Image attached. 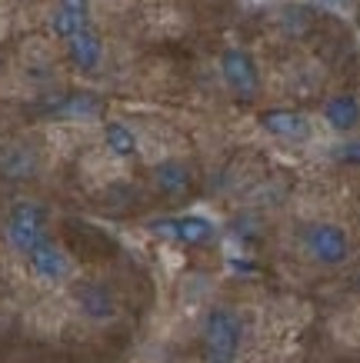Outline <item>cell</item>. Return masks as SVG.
I'll return each instance as SVG.
<instances>
[{
	"mask_svg": "<svg viewBox=\"0 0 360 363\" xmlns=\"http://www.w3.org/2000/svg\"><path fill=\"white\" fill-rule=\"evenodd\" d=\"M104 147H107L110 157H117V160H131L137 154V133L127 127L124 121H107L104 123Z\"/></svg>",
	"mask_w": 360,
	"mask_h": 363,
	"instance_id": "cell-12",
	"label": "cell"
},
{
	"mask_svg": "<svg viewBox=\"0 0 360 363\" xmlns=\"http://www.w3.org/2000/svg\"><path fill=\"white\" fill-rule=\"evenodd\" d=\"M67 44V54H70V64L80 70V74H94L100 70L104 64V40H100V33L94 27H80L77 33H70L64 40Z\"/></svg>",
	"mask_w": 360,
	"mask_h": 363,
	"instance_id": "cell-8",
	"label": "cell"
},
{
	"mask_svg": "<svg viewBox=\"0 0 360 363\" xmlns=\"http://www.w3.org/2000/svg\"><path fill=\"white\" fill-rule=\"evenodd\" d=\"M70 297H74L77 310H80L87 320L104 323V320L117 317V300H114V294H110V286L97 284V280H80Z\"/></svg>",
	"mask_w": 360,
	"mask_h": 363,
	"instance_id": "cell-7",
	"label": "cell"
},
{
	"mask_svg": "<svg viewBox=\"0 0 360 363\" xmlns=\"http://www.w3.org/2000/svg\"><path fill=\"white\" fill-rule=\"evenodd\" d=\"M0 174L11 177V180H27V177L37 174V157H33L31 147H7L0 154Z\"/></svg>",
	"mask_w": 360,
	"mask_h": 363,
	"instance_id": "cell-13",
	"label": "cell"
},
{
	"mask_svg": "<svg viewBox=\"0 0 360 363\" xmlns=\"http://www.w3.org/2000/svg\"><path fill=\"white\" fill-rule=\"evenodd\" d=\"M304 253L320 267H340L350 257V237L340 223H310L304 230Z\"/></svg>",
	"mask_w": 360,
	"mask_h": 363,
	"instance_id": "cell-3",
	"label": "cell"
},
{
	"mask_svg": "<svg viewBox=\"0 0 360 363\" xmlns=\"http://www.w3.org/2000/svg\"><path fill=\"white\" fill-rule=\"evenodd\" d=\"M220 77L227 84V90L237 100H253L261 90V70L257 60L251 57V50L244 47H227L220 54Z\"/></svg>",
	"mask_w": 360,
	"mask_h": 363,
	"instance_id": "cell-4",
	"label": "cell"
},
{
	"mask_svg": "<svg viewBox=\"0 0 360 363\" xmlns=\"http://www.w3.org/2000/svg\"><path fill=\"white\" fill-rule=\"evenodd\" d=\"M151 230L174 243H184V247H204V243H210L217 237V223L210 217H204V213H184V217L151 223Z\"/></svg>",
	"mask_w": 360,
	"mask_h": 363,
	"instance_id": "cell-5",
	"label": "cell"
},
{
	"mask_svg": "<svg viewBox=\"0 0 360 363\" xmlns=\"http://www.w3.org/2000/svg\"><path fill=\"white\" fill-rule=\"evenodd\" d=\"M320 117L334 133H354L360 127V100L354 94H334L324 100Z\"/></svg>",
	"mask_w": 360,
	"mask_h": 363,
	"instance_id": "cell-11",
	"label": "cell"
},
{
	"mask_svg": "<svg viewBox=\"0 0 360 363\" xmlns=\"http://www.w3.org/2000/svg\"><path fill=\"white\" fill-rule=\"evenodd\" d=\"M261 127L277 140H307L310 137V121L300 111H284V107L263 111Z\"/></svg>",
	"mask_w": 360,
	"mask_h": 363,
	"instance_id": "cell-10",
	"label": "cell"
},
{
	"mask_svg": "<svg viewBox=\"0 0 360 363\" xmlns=\"http://www.w3.org/2000/svg\"><path fill=\"white\" fill-rule=\"evenodd\" d=\"M27 264H31V274L40 280V284H64L70 277V257L60 243H54L50 237L37 243L31 253H27Z\"/></svg>",
	"mask_w": 360,
	"mask_h": 363,
	"instance_id": "cell-6",
	"label": "cell"
},
{
	"mask_svg": "<svg viewBox=\"0 0 360 363\" xmlns=\"http://www.w3.org/2000/svg\"><path fill=\"white\" fill-rule=\"evenodd\" d=\"M0 74H4V57H0Z\"/></svg>",
	"mask_w": 360,
	"mask_h": 363,
	"instance_id": "cell-15",
	"label": "cell"
},
{
	"mask_svg": "<svg viewBox=\"0 0 360 363\" xmlns=\"http://www.w3.org/2000/svg\"><path fill=\"white\" fill-rule=\"evenodd\" d=\"M244 340L240 317L230 307H214L204 320V360L207 363H234Z\"/></svg>",
	"mask_w": 360,
	"mask_h": 363,
	"instance_id": "cell-1",
	"label": "cell"
},
{
	"mask_svg": "<svg viewBox=\"0 0 360 363\" xmlns=\"http://www.w3.org/2000/svg\"><path fill=\"white\" fill-rule=\"evenodd\" d=\"M4 233H7V243H11L13 250L27 257V253L47 237V210L40 207L37 200H17V203L7 210Z\"/></svg>",
	"mask_w": 360,
	"mask_h": 363,
	"instance_id": "cell-2",
	"label": "cell"
},
{
	"mask_svg": "<svg viewBox=\"0 0 360 363\" xmlns=\"http://www.w3.org/2000/svg\"><path fill=\"white\" fill-rule=\"evenodd\" d=\"M57 7L77 17V21H90V0H57Z\"/></svg>",
	"mask_w": 360,
	"mask_h": 363,
	"instance_id": "cell-14",
	"label": "cell"
},
{
	"mask_svg": "<svg viewBox=\"0 0 360 363\" xmlns=\"http://www.w3.org/2000/svg\"><path fill=\"white\" fill-rule=\"evenodd\" d=\"M151 180L157 187V194H164L170 200L187 197L194 190V174H190V167L184 160H160V164H153Z\"/></svg>",
	"mask_w": 360,
	"mask_h": 363,
	"instance_id": "cell-9",
	"label": "cell"
}]
</instances>
